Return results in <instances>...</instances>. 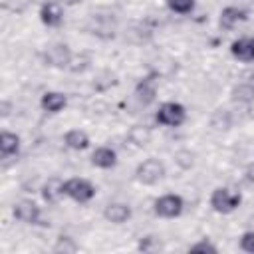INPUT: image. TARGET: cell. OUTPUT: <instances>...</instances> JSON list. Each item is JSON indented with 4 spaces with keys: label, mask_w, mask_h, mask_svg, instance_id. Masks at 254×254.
Segmentation results:
<instances>
[{
    "label": "cell",
    "mask_w": 254,
    "mask_h": 254,
    "mask_svg": "<svg viewBox=\"0 0 254 254\" xmlns=\"http://www.w3.org/2000/svg\"><path fill=\"white\" fill-rule=\"evenodd\" d=\"M18 151H20V137L16 133L2 131V135H0V153H2V159H8V157L16 155Z\"/></svg>",
    "instance_id": "9a60e30c"
},
{
    "label": "cell",
    "mask_w": 254,
    "mask_h": 254,
    "mask_svg": "<svg viewBox=\"0 0 254 254\" xmlns=\"http://www.w3.org/2000/svg\"><path fill=\"white\" fill-rule=\"evenodd\" d=\"M8 113H10V111H8V103H6V101H4V103H2V115H4V117H6V115H8Z\"/></svg>",
    "instance_id": "d4e9b609"
},
{
    "label": "cell",
    "mask_w": 254,
    "mask_h": 254,
    "mask_svg": "<svg viewBox=\"0 0 254 254\" xmlns=\"http://www.w3.org/2000/svg\"><path fill=\"white\" fill-rule=\"evenodd\" d=\"M14 216L20 222H26V224H38L42 212H40V206L34 200H20V202L14 204Z\"/></svg>",
    "instance_id": "8992f818"
},
{
    "label": "cell",
    "mask_w": 254,
    "mask_h": 254,
    "mask_svg": "<svg viewBox=\"0 0 254 254\" xmlns=\"http://www.w3.org/2000/svg\"><path fill=\"white\" fill-rule=\"evenodd\" d=\"M240 248H242L244 252L254 254V230H248V232H244V234L240 236Z\"/></svg>",
    "instance_id": "ffe728a7"
},
{
    "label": "cell",
    "mask_w": 254,
    "mask_h": 254,
    "mask_svg": "<svg viewBox=\"0 0 254 254\" xmlns=\"http://www.w3.org/2000/svg\"><path fill=\"white\" fill-rule=\"evenodd\" d=\"M64 194L75 202H89L95 196V187L85 179H69L64 183Z\"/></svg>",
    "instance_id": "277c9868"
},
{
    "label": "cell",
    "mask_w": 254,
    "mask_h": 254,
    "mask_svg": "<svg viewBox=\"0 0 254 254\" xmlns=\"http://www.w3.org/2000/svg\"><path fill=\"white\" fill-rule=\"evenodd\" d=\"M56 2H60L62 6H75V4H79L81 0H56Z\"/></svg>",
    "instance_id": "cb8c5ba5"
},
{
    "label": "cell",
    "mask_w": 254,
    "mask_h": 254,
    "mask_svg": "<svg viewBox=\"0 0 254 254\" xmlns=\"http://www.w3.org/2000/svg\"><path fill=\"white\" fill-rule=\"evenodd\" d=\"M44 60L48 65H54V67H65L69 62H71V52L65 44H54L46 50L44 54Z\"/></svg>",
    "instance_id": "52a82bcc"
},
{
    "label": "cell",
    "mask_w": 254,
    "mask_h": 254,
    "mask_svg": "<svg viewBox=\"0 0 254 254\" xmlns=\"http://www.w3.org/2000/svg\"><path fill=\"white\" fill-rule=\"evenodd\" d=\"M91 165L99 169H111L117 165V153L111 147H97L91 155Z\"/></svg>",
    "instance_id": "4fadbf2b"
},
{
    "label": "cell",
    "mask_w": 254,
    "mask_h": 254,
    "mask_svg": "<svg viewBox=\"0 0 254 254\" xmlns=\"http://www.w3.org/2000/svg\"><path fill=\"white\" fill-rule=\"evenodd\" d=\"M167 6L171 12L177 14H189L194 10V0H167Z\"/></svg>",
    "instance_id": "d6986e66"
},
{
    "label": "cell",
    "mask_w": 254,
    "mask_h": 254,
    "mask_svg": "<svg viewBox=\"0 0 254 254\" xmlns=\"http://www.w3.org/2000/svg\"><path fill=\"white\" fill-rule=\"evenodd\" d=\"M103 216H105L109 222H113V224H123L125 220H129L131 208H129L127 204H123V202H111V204L105 206Z\"/></svg>",
    "instance_id": "5bb4252c"
},
{
    "label": "cell",
    "mask_w": 254,
    "mask_h": 254,
    "mask_svg": "<svg viewBox=\"0 0 254 254\" xmlns=\"http://www.w3.org/2000/svg\"><path fill=\"white\" fill-rule=\"evenodd\" d=\"M244 175H246V181H250V183H254V163H250V165L246 167V171H244Z\"/></svg>",
    "instance_id": "603a6c76"
},
{
    "label": "cell",
    "mask_w": 254,
    "mask_h": 254,
    "mask_svg": "<svg viewBox=\"0 0 254 254\" xmlns=\"http://www.w3.org/2000/svg\"><path fill=\"white\" fill-rule=\"evenodd\" d=\"M232 99L234 101H240V103L254 101V85H250V83H238L232 89Z\"/></svg>",
    "instance_id": "ac0fdd59"
},
{
    "label": "cell",
    "mask_w": 254,
    "mask_h": 254,
    "mask_svg": "<svg viewBox=\"0 0 254 254\" xmlns=\"http://www.w3.org/2000/svg\"><path fill=\"white\" fill-rule=\"evenodd\" d=\"M240 194L238 192H232L230 189H214L212 194H210V206L220 212V214H228L232 210H236L240 206Z\"/></svg>",
    "instance_id": "7a4b0ae2"
},
{
    "label": "cell",
    "mask_w": 254,
    "mask_h": 254,
    "mask_svg": "<svg viewBox=\"0 0 254 254\" xmlns=\"http://www.w3.org/2000/svg\"><path fill=\"white\" fill-rule=\"evenodd\" d=\"M165 177V165L159 159H145L135 169V179L143 185H155Z\"/></svg>",
    "instance_id": "3957f363"
},
{
    "label": "cell",
    "mask_w": 254,
    "mask_h": 254,
    "mask_svg": "<svg viewBox=\"0 0 254 254\" xmlns=\"http://www.w3.org/2000/svg\"><path fill=\"white\" fill-rule=\"evenodd\" d=\"M65 103H67V97H65L64 93H60V91H46V93L42 95V99H40L42 109L48 111V113H58V111H62V109L65 107Z\"/></svg>",
    "instance_id": "7c38bea8"
},
{
    "label": "cell",
    "mask_w": 254,
    "mask_h": 254,
    "mask_svg": "<svg viewBox=\"0 0 254 254\" xmlns=\"http://www.w3.org/2000/svg\"><path fill=\"white\" fill-rule=\"evenodd\" d=\"M40 20L48 28H58L64 22V10L60 2H46L40 8Z\"/></svg>",
    "instance_id": "ba28073f"
},
{
    "label": "cell",
    "mask_w": 254,
    "mask_h": 254,
    "mask_svg": "<svg viewBox=\"0 0 254 254\" xmlns=\"http://www.w3.org/2000/svg\"><path fill=\"white\" fill-rule=\"evenodd\" d=\"M189 250H190V252H216V246H214V244H210V242L204 238V240H200V242L192 244Z\"/></svg>",
    "instance_id": "7402d4cb"
},
{
    "label": "cell",
    "mask_w": 254,
    "mask_h": 254,
    "mask_svg": "<svg viewBox=\"0 0 254 254\" xmlns=\"http://www.w3.org/2000/svg\"><path fill=\"white\" fill-rule=\"evenodd\" d=\"M135 97H137L139 103H143V105H151V103L155 101V97H157V85H155V79H151V77L141 79V81L137 83V87H135Z\"/></svg>",
    "instance_id": "8fae6325"
},
{
    "label": "cell",
    "mask_w": 254,
    "mask_h": 254,
    "mask_svg": "<svg viewBox=\"0 0 254 254\" xmlns=\"http://www.w3.org/2000/svg\"><path fill=\"white\" fill-rule=\"evenodd\" d=\"M230 54L240 62H254V38H238L230 44Z\"/></svg>",
    "instance_id": "9c48e42d"
},
{
    "label": "cell",
    "mask_w": 254,
    "mask_h": 254,
    "mask_svg": "<svg viewBox=\"0 0 254 254\" xmlns=\"http://www.w3.org/2000/svg\"><path fill=\"white\" fill-rule=\"evenodd\" d=\"M42 194H44V198H46L48 202H56V200L64 194V183H60L58 179H50V181L46 183Z\"/></svg>",
    "instance_id": "e0dca14e"
},
{
    "label": "cell",
    "mask_w": 254,
    "mask_h": 254,
    "mask_svg": "<svg viewBox=\"0 0 254 254\" xmlns=\"http://www.w3.org/2000/svg\"><path fill=\"white\" fill-rule=\"evenodd\" d=\"M75 248H77V246H75V244L71 242V238H67V236H65V238L62 236V238L58 240V244L54 246L56 252H62V250H64V252H65V250H67V252H75Z\"/></svg>",
    "instance_id": "44dd1931"
},
{
    "label": "cell",
    "mask_w": 254,
    "mask_h": 254,
    "mask_svg": "<svg viewBox=\"0 0 254 254\" xmlns=\"http://www.w3.org/2000/svg\"><path fill=\"white\" fill-rule=\"evenodd\" d=\"M244 20H246V10L236 8V6H226V8H222V12H220L218 24H220L222 30H232L238 22H244Z\"/></svg>",
    "instance_id": "30bf717a"
},
{
    "label": "cell",
    "mask_w": 254,
    "mask_h": 254,
    "mask_svg": "<svg viewBox=\"0 0 254 254\" xmlns=\"http://www.w3.org/2000/svg\"><path fill=\"white\" fill-rule=\"evenodd\" d=\"M64 143H65L69 149H73V151H83V149L89 147V137H87V133L81 131V129H71V131H67V133L64 135Z\"/></svg>",
    "instance_id": "2e32d148"
},
{
    "label": "cell",
    "mask_w": 254,
    "mask_h": 254,
    "mask_svg": "<svg viewBox=\"0 0 254 254\" xmlns=\"http://www.w3.org/2000/svg\"><path fill=\"white\" fill-rule=\"evenodd\" d=\"M183 206H185V202L179 194H163L153 204L155 212L163 218H177L183 212Z\"/></svg>",
    "instance_id": "5b68a950"
},
{
    "label": "cell",
    "mask_w": 254,
    "mask_h": 254,
    "mask_svg": "<svg viewBox=\"0 0 254 254\" xmlns=\"http://www.w3.org/2000/svg\"><path fill=\"white\" fill-rule=\"evenodd\" d=\"M157 121L167 127H179L187 121V109L177 101H165L157 111Z\"/></svg>",
    "instance_id": "6da1fadb"
}]
</instances>
